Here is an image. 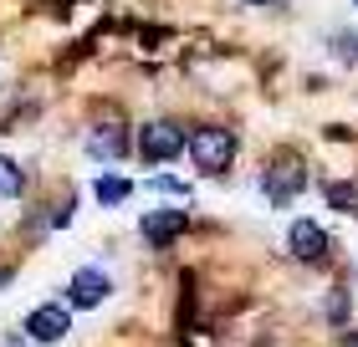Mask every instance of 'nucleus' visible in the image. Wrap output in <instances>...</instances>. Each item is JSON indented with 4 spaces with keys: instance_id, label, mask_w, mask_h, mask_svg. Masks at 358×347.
<instances>
[{
    "instance_id": "obj_14",
    "label": "nucleus",
    "mask_w": 358,
    "mask_h": 347,
    "mask_svg": "<svg viewBox=\"0 0 358 347\" xmlns=\"http://www.w3.org/2000/svg\"><path fill=\"white\" fill-rule=\"evenodd\" d=\"M348 347H358V342H348Z\"/></svg>"
},
{
    "instance_id": "obj_10",
    "label": "nucleus",
    "mask_w": 358,
    "mask_h": 347,
    "mask_svg": "<svg viewBox=\"0 0 358 347\" xmlns=\"http://www.w3.org/2000/svg\"><path fill=\"white\" fill-rule=\"evenodd\" d=\"M21 189H26V169L0 154V200H21Z\"/></svg>"
},
{
    "instance_id": "obj_9",
    "label": "nucleus",
    "mask_w": 358,
    "mask_h": 347,
    "mask_svg": "<svg viewBox=\"0 0 358 347\" xmlns=\"http://www.w3.org/2000/svg\"><path fill=\"white\" fill-rule=\"evenodd\" d=\"M92 194H97V205H123L128 194H134V184H128L123 174H97L92 179Z\"/></svg>"
},
{
    "instance_id": "obj_1",
    "label": "nucleus",
    "mask_w": 358,
    "mask_h": 347,
    "mask_svg": "<svg viewBox=\"0 0 358 347\" xmlns=\"http://www.w3.org/2000/svg\"><path fill=\"white\" fill-rule=\"evenodd\" d=\"M185 148H189V163L200 174H225L231 158H236V133L220 128V123H205V128H194L185 138Z\"/></svg>"
},
{
    "instance_id": "obj_13",
    "label": "nucleus",
    "mask_w": 358,
    "mask_h": 347,
    "mask_svg": "<svg viewBox=\"0 0 358 347\" xmlns=\"http://www.w3.org/2000/svg\"><path fill=\"white\" fill-rule=\"evenodd\" d=\"M6 281H10V271H0V286H6Z\"/></svg>"
},
{
    "instance_id": "obj_12",
    "label": "nucleus",
    "mask_w": 358,
    "mask_h": 347,
    "mask_svg": "<svg viewBox=\"0 0 358 347\" xmlns=\"http://www.w3.org/2000/svg\"><path fill=\"white\" fill-rule=\"evenodd\" d=\"M246 6H271V0H246Z\"/></svg>"
},
{
    "instance_id": "obj_11",
    "label": "nucleus",
    "mask_w": 358,
    "mask_h": 347,
    "mask_svg": "<svg viewBox=\"0 0 358 347\" xmlns=\"http://www.w3.org/2000/svg\"><path fill=\"white\" fill-rule=\"evenodd\" d=\"M322 194H328L333 209H358V184H343V179H338V184H328Z\"/></svg>"
},
{
    "instance_id": "obj_6",
    "label": "nucleus",
    "mask_w": 358,
    "mask_h": 347,
    "mask_svg": "<svg viewBox=\"0 0 358 347\" xmlns=\"http://www.w3.org/2000/svg\"><path fill=\"white\" fill-rule=\"evenodd\" d=\"M108 291H113V281H108V271H97V266H83L72 281H67V307H77V311H92L97 302H108Z\"/></svg>"
},
{
    "instance_id": "obj_5",
    "label": "nucleus",
    "mask_w": 358,
    "mask_h": 347,
    "mask_svg": "<svg viewBox=\"0 0 358 347\" xmlns=\"http://www.w3.org/2000/svg\"><path fill=\"white\" fill-rule=\"evenodd\" d=\"M287 256L302 260V266H317V260L328 256V230H322L317 220H297L287 230Z\"/></svg>"
},
{
    "instance_id": "obj_3",
    "label": "nucleus",
    "mask_w": 358,
    "mask_h": 347,
    "mask_svg": "<svg viewBox=\"0 0 358 347\" xmlns=\"http://www.w3.org/2000/svg\"><path fill=\"white\" fill-rule=\"evenodd\" d=\"M302 184H307V163L297 158V154H282V158H271L266 163V174H262V194L271 205H292L302 194Z\"/></svg>"
},
{
    "instance_id": "obj_8",
    "label": "nucleus",
    "mask_w": 358,
    "mask_h": 347,
    "mask_svg": "<svg viewBox=\"0 0 358 347\" xmlns=\"http://www.w3.org/2000/svg\"><path fill=\"white\" fill-rule=\"evenodd\" d=\"M143 240L149 245H164V240H179L189 230V214L185 209H154V214H143Z\"/></svg>"
},
{
    "instance_id": "obj_15",
    "label": "nucleus",
    "mask_w": 358,
    "mask_h": 347,
    "mask_svg": "<svg viewBox=\"0 0 358 347\" xmlns=\"http://www.w3.org/2000/svg\"><path fill=\"white\" fill-rule=\"evenodd\" d=\"M353 6H358V0H353Z\"/></svg>"
},
{
    "instance_id": "obj_2",
    "label": "nucleus",
    "mask_w": 358,
    "mask_h": 347,
    "mask_svg": "<svg viewBox=\"0 0 358 347\" xmlns=\"http://www.w3.org/2000/svg\"><path fill=\"white\" fill-rule=\"evenodd\" d=\"M179 154H185V133H179L174 118H149L138 128V158L149 163V169H164Z\"/></svg>"
},
{
    "instance_id": "obj_4",
    "label": "nucleus",
    "mask_w": 358,
    "mask_h": 347,
    "mask_svg": "<svg viewBox=\"0 0 358 347\" xmlns=\"http://www.w3.org/2000/svg\"><path fill=\"white\" fill-rule=\"evenodd\" d=\"M87 154L97 158V163H118L123 154H128V123L123 118H97L92 128H87Z\"/></svg>"
},
{
    "instance_id": "obj_7",
    "label": "nucleus",
    "mask_w": 358,
    "mask_h": 347,
    "mask_svg": "<svg viewBox=\"0 0 358 347\" xmlns=\"http://www.w3.org/2000/svg\"><path fill=\"white\" fill-rule=\"evenodd\" d=\"M72 332V311L67 307H36V311H31V317H26V337L31 342H62V337H67Z\"/></svg>"
}]
</instances>
